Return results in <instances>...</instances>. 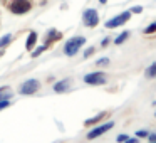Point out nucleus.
<instances>
[{
    "label": "nucleus",
    "instance_id": "obj_1",
    "mask_svg": "<svg viewBox=\"0 0 156 143\" xmlns=\"http://www.w3.org/2000/svg\"><path fill=\"white\" fill-rule=\"evenodd\" d=\"M84 44V37H76V39H71V41L66 44V47H64V52L67 56H74L76 52L79 51V47Z\"/></svg>",
    "mask_w": 156,
    "mask_h": 143
},
{
    "label": "nucleus",
    "instance_id": "obj_2",
    "mask_svg": "<svg viewBox=\"0 0 156 143\" xmlns=\"http://www.w3.org/2000/svg\"><path fill=\"white\" fill-rule=\"evenodd\" d=\"M29 9H30V4H29L27 0H14L10 5V10L14 14H25Z\"/></svg>",
    "mask_w": 156,
    "mask_h": 143
},
{
    "label": "nucleus",
    "instance_id": "obj_3",
    "mask_svg": "<svg viewBox=\"0 0 156 143\" xmlns=\"http://www.w3.org/2000/svg\"><path fill=\"white\" fill-rule=\"evenodd\" d=\"M84 81L87 84H104L106 82V76L102 72H91V74L84 76Z\"/></svg>",
    "mask_w": 156,
    "mask_h": 143
},
{
    "label": "nucleus",
    "instance_id": "obj_4",
    "mask_svg": "<svg viewBox=\"0 0 156 143\" xmlns=\"http://www.w3.org/2000/svg\"><path fill=\"white\" fill-rule=\"evenodd\" d=\"M129 17H131V14H129V12H124V14H121V15H118V17L111 19L109 22H106V27H108V29H114V27H118V25L124 24L126 20H129Z\"/></svg>",
    "mask_w": 156,
    "mask_h": 143
},
{
    "label": "nucleus",
    "instance_id": "obj_5",
    "mask_svg": "<svg viewBox=\"0 0 156 143\" xmlns=\"http://www.w3.org/2000/svg\"><path fill=\"white\" fill-rule=\"evenodd\" d=\"M37 89H39V81H35V79H29V81H25L24 84L20 86L22 94H32V93H35Z\"/></svg>",
    "mask_w": 156,
    "mask_h": 143
},
{
    "label": "nucleus",
    "instance_id": "obj_6",
    "mask_svg": "<svg viewBox=\"0 0 156 143\" xmlns=\"http://www.w3.org/2000/svg\"><path fill=\"white\" fill-rule=\"evenodd\" d=\"M99 17H98V12L92 10V9H89V10L84 12V24L87 25V27H94L96 24H98Z\"/></svg>",
    "mask_w": 156,
    "mask_h": 143
},
{
    "label": "nucleus",
    "instance_id": "obj_7",
    "mask_svg": "<svg viewBox=\"0 0 156 143\" xmlns=\"http://www.w3.org/2000/svg\"><path fill=\"white\" fill-rule=\"evenodd\" d=\"M112 126H114V123H112V121L106 123V125H101V126H98V128H94L92 131H89V133H87V138H89V140L96 138V136H99V135H102V133H106L108 130H111Z\"/></svg>",
    "mask_w": 156,
    "mask_h": 143
},
{
    "label": "nucleus",
    "instance_id": "obj_8",
    "mask_svg": "<svg viewBox=\"0 0 156 143\" xmlns=\"http://www.w3.org/2000/svg\"><path fill=\"white\" fill-rule=\"evenodd\" d=\"M35 41H37V34H35V32H30V35L27 37V42H25V47H27L29 51H30V49L34 47Z\"/></svg>",
    "mask_w": 156,
    "mask_h": 143
},
{
    "label": "nucleus",
    "instance_id": "obj_9",
    "mask_svg": "<svg viewBox=\"0 0 156 143\" xmlns=\"http://www.w3.org/2000/svg\"><path fill=\"white\" fill-rule=\"evenodd\" d=\"M69 86V79H66V81H61V82H57V84L54 86V91L55 93H62V91H66V88Z\"/></svg>",
    "mask_w": 156,
    "mask_h": 143
},
{
    "label": "nucleus",
    "instance_id": "obj_10",
    "mask_svg": "<svg viewBox=\"0 0 156 143\" xmlns=\"http://www.w3.org/2000/svg\"><path fill=\"white\" fill-rule=\"evenodd\" d=\"M146 78H156V62H153V64L146 69Z\"/></svg>",
    "mask_w": 156,
    "mask_h": 143
},
{
    "label": "nucleus",
    "instance_id": "obj_11",
    "mask_svg": "<svg viewBox=\"0 0 156 143\" xmlns=\"http://www.w3.org/2000/svg\"><path fill=\"white\" fill-rule=\"evenodd\" d=\"M9 98H10V89L0 88V101H2V99H9Z\"/></svg>",
    "mask_w": 156,
    "mask_h": 143
},
{
    "label": "nucleus",
    "instance_id": "obj_12",
    "mask_svg": "<svg viewBox=\"0 0 156 143\" xmlns=\"http://www.w3.org/2000/svg\"><path fill=\"white\" fill-rule=\"evenodd\" d=\"M128 35H129V32H122V34L116 39V44H121L122 41H126V39H128Z\"/></svg>",
    "mask_w": 156,
    "mask_h": 143
},
{
    "label": "nucleus",
    "instance_id": "obj_13",
    "mask_svg": "<svg viewBox=\"0 0 156 143\" xmlns=\"http://www.w3.org/2000/svg\"><path fill=\"white\" fill-rule=\"evenodd\" d=\"M47 49V44H44V46H41V47H37V51H34V57H37L39 54H41L42 51H45Z\"/></svg>",
    "mask_w": 156,
    "mask_h": 143
},
{
    "label": "nucleus",
    "instance_id": "obj_14",
    "mask_svg": "<svg viewBox=\"0 0 156 143\" xmlns=\"http://www.w3.org/2000/svg\"><path fill=\"white\" fill-rule=\"evenodd\" d=\"M102 116H104V113H101V115H98L96 118H92V119H87L86 123H87V125H91V123H96V121H99V119H101Z\"/></svg>",
    "mask_w": 156,
    "mask_h": 143
},
{
    "label": "nucleus",
    "instance_id": "obj_15",
    "mask_svg": "<svg viewBox=\"0 0 156 143\" xmlns=\"http://www.w3.org/2000/svg\"><path fill=\"white\" fill-rule=\"evenodd\" d=\"M154 31H156V24H151L149 27L144 29V34H151V32H154Z\"/></svg>",
    "mask_w": 156,
    "mask_h": 143
},
{
    "label": "nucleus",
    "instance_id": "obj_16",
    "mask_svg": "<svg viewBox=\"0 0 156 143\" xmlns=\"http://www.w3.org/2000/svg\"><path fill=\"white\" fill-rule=\"evenodd\" d=\"M9 41H10V35H5L4 39H0V47H4L5 44H9Z\"/></svg>",
    "mask_w": 156,
    "mask_h": 143
},
{
    "label": "nucleus",
    "instance_id": "obj_17",
    "mask_svg": "<svg viewBox=\"0 0 156 143\" xmlns=\"http://www.w3.org/2000/svg\"><path fill=\"white\" fill-rule=\"evenodd\" d=\"M108 62H109V59H108V57H102V59H99V61L96 62V64H98V66H108Z\"/></svg>",
    "mask_w": 156,
    "mask_h": 143
},
{
    "label": "nucleus",
    "instance_id": "obj_18",
    "mask_svg": "<svg viewBox=\"0 0 156 143\" xmlns=\"http://www.w3.org/2000/svg\"><path fill=\"white\" fill-rule=\"evenodd\" d=\"M9 105H10V103H9V99H2V101H0V109H4V108H7Z\"/></svg>",
    "mask_w": 156,
    "mask_h": 143
},
{
    "label": "nucleus",
    "instance_id": "obj_19",
    "mask_svg": "<svg viewBox=\"0 0 156 143\" xmlns=\"http://www.w3.org/2000/svg\"><path fill=\"white\" fill-rule=\"evenodd\" d=\"M126 140H128V136H126V135H119L118 136V141H126Z\"/></svg>",
    "mask_w": 156,
    "mask_h": 143
},
{
    "label": "nucleus",
    "instance_id": "obj_20",
    "mask_svg": "<svg viewBox=\"0 0 156 143\" xmlns=\"http://www.w3.org/2000/svg\"><path fill=\"white\" fill-rule=\"evenodd\" d=\"M141 10H143L141 7H134V9H133V10H131V12H134V14H139V12H141Z\"/></svg>",
    "mask_w": 156,
    "mask_h": 143
},
{
    "label": "nucleus",
    "instance_id": "obj_21",
    "mask_svg": "<svg viewBox=\"0 0 156 143\" xmlns=\"http://www.w3.org/2000/svg\"><path fill=\"white\" fill-rule=\"evenodd\" d=\"M126 141H128V143H138V141H136V140H133V138H131V140L128 138V140H126Z\"/></svg>",
    "mask_w": 156,
    "mask_h": 143
},
{
    "label": "nucleus",
    "instance_id": "obj_22",
    "mask_svg": "<svg viewBox=\"0 0 156 143\" xmlns=\"http://www.w3.org/2000/svg\"><path fill=\"white\" fill-rule=\"evenodd\" d=\"M106 2H108V0H101V4H106Z\"/></svg>",
    "mask_w": 156,
    "mask_h": 143
},
{
    "label": "nucleus",
    "instance_id": "obj_23",
    "mask_svg": "<svg viewBox=\"0 0 156 143\" xmlns=\"http://www.w3.org/2000/svg\"><path fill=\"white\" fill-rule=\"evenodd\" d=\"M151 143H156V140H153V141H151Z\"/></svg>",
    "mask_w": 156,
    "mask_h": 143
},
{
    "label": "nucleus",
    "instance_id": "obj_24",
    "mask_svg": "<svg viewBox=\"0 0 156 143\" xmlns=\"http://www.w3.org/2000/svg\"><path fill=\"white\" fill-rule=\"evenodd\" d=\"M2 54H4V52H2V51H0V56H2Z\"/></svg>",
    "mask_w": 156,
    "mask_h": 143
}]
</instances>
